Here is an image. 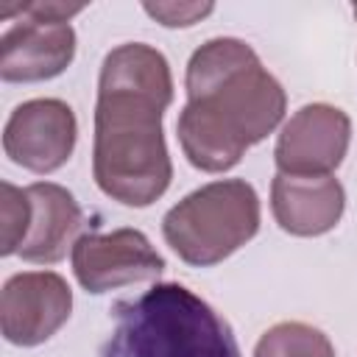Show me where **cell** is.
<instances>
[{"label": "cell", "mask_w": 357, "mask_h": 357, "mask_svg": "<svg viewBox=\"0 0 357 357\" xmlns=\"http://www.w3.org/2000/svg\"><path fill=\"white\" fill-rule=\"evenodd\" d=\"M173 103L167 59L142 42L106 53L98 78L92 176L123 206H148L173 178L162 117Z\"/></svg>", "instance_id": "6da1fadb"}, {"label": "cell", "mask_w": 357, "mask_h": 357, "mask_svg": "<svg viewBox=\"0 0 357 357\" xmlns=\"http://www.w3.org/2000/svg\"><path fill=\"white\" fill-rule=\"evenodd\" d=\"M187 103L176 134L187 162L204 173L231 170L284 117L287 95L259 61L257 50L234 36L204 42L187 64Z\"/></svg>", "instance_id": "7a4b0ae2"}, {"label": "cell", "mask_w": 357, "mask_h": 357, "mask_svg": "<svg viewBox=\"0 0 357 357\" xmlns=\"http://www.w3.org/2000/svg\"><path fill=\"white\" fill-rule=\"evenodd\" d=\"M100 357H240V346L201 296L178 282H156L114 304V329Z\"/></svg>", "instance_id": "3957f363"}, {"label": "cell", "mask_w": 357, "mask_h": 357, "mask_svg": "<svg viewBox=\"0 0 357 357\" xmlns=\"http://www.w3.org/2000/svg\"><path fill=\"white\" fill-rule=\"evenodd\" d=\"M259 231V195L245 178L209 181L184 195L162 220L167 245L195 268L231 257Z\"/></svg>", "instance_id": "277c9868"}, {"label": "cell", "mask_w": 357, "mask_h": 357, "mask_svg": "<svg viewBox=\"0 0 357 357\" xmlns=\"http://www.w3.org/2000/svg\"><path fill=\"white\" fill-rule=\"evenodd\" d=\"M22 20L0 36V78L8 84H33L61 75L75 56V31L70 17L84 6L22 3Z\"/></svg>", "instance_id": "5b68a950"}, {"label": "cell", "mask_w": 357, "mask_h": 357, "mask_svg": "<svg viewBox=\"0 0 357 357\" xmlns=\"http://www.w3.org/2000/svg\"><path fill=\"white\" fill-rule=\"evenodd\" d=\"M165 271V257L139 229L81 234L73 245V273L86 293H109L134 282H153Z\"/></svg>", "instance_id": "8992f818"}, {"label": "cell", "mask_w": 357, "mask_h": 357, "mask_svg": "<svg viewBox=\"0 0 357 357\" xmlns=\"http://www.w3.org/2000/svg\"><path fill=\"white\" fill-rule=\"evenodd\" d=\"M351 142V120L332 103H307L282 126L273 162L284 176H332Z\"/></svg>", "instance_id": "52a82bcc"}, {"label": "cell", "mask_w": 357, "mask_h": 357, "mask_svg": "<svg viewBox=\"0 0 357 357\" xmlns=\"http://www.w3.org/2000/svg\"><path fill=\"white\" fill-rule=\"evenodd\" d=\"M75 137L78 123L70 103L59 98H33L8 114L3 151L14 165L31 173H53L73 156Z\"/></svg>", "instance_id": "ba28073f"}, {"label": "cell", "mask_w": 357, "mask_h": 357, "mask_svg": "<svg viewBox=\"0 0 357 357\" xmlns=\"http://www.w3.org/2000/svg\"><path fill=\"white\" fill-rule=\"evenodd\" d=\"M73 312V290L53 271L14 273L0 293V329L14 346H39L53 337Z\"/></svg>", "instance_id": "9c48e42d"}, {"label": "cell", "mask_w": 357, "mask_h": 357, "mask_svg": "<svg viewBox=\"0 0 357 357\" xmlns=\"http://www.w3.org/2000/svg\"><path fill=\"white\" fill-rule=\"evenodd\" d=\"M346 209V190L335 176H284L271 181V212L282 231L318 237L332 231Z\"/></svg>", "instance_id": "30bf717a"}, {"label": "cell", "mask_w": 357, "mask_h": 357, "mask_svg": "<svg viewBox=\"0 0 357 357\" xmlns=\"http://www.w3.org/2000/svg\"><path fill=\"white\" fill-rule=\"evenodd\" d=\"M31 204L28 234L20 245V257L36 265H53L67 257V248L78 243L84 212L75 195L53 181H36L25 187Z\"/></svg>", "instance_id": "8fae6325"}, {"label": "cell", "mask_w": 357, "mask_h": 357, "mask_svg": "<svg viewBox=\"0 0 357 357\" xmlns=\"http://www.w3.org/2000/svg\"><path fill=\"white\" fill-rule=\"evenodd\" d=\"M254 357H335V346L310 324L282 321L257 340Z\"/></svg>", "instance_id": "7c38bea8"}, {"label": "cell", "mask_w": 357, "mask_h": 357, "mask_svg": "<svg viewBox=\"0 0 357 357\" xmlns=\"http://www.w3.org/2000/svg\"><path fill=\"white\" fill-rule=\"evenodd\" d=\"M3 245L0 254H17L25 234H28V223H31V204L25 195V187H14L11 181H3Z\"/></svg>", "instance_id": "4fadbf2b"}, {"label": "cell", "mask_w": 357, "mask_h": 357, "mask_svg": "<svg viewBox=\"0 0 357 357\" xmlns=\"http://www.w3.org/2000/svg\"><path fill=\"white\" fill-rule=\"evenodd\" d=\"M145 14L167 28H187L215 11L212 3H145Z\"/></svg>", "instance_id": "5bb4252c"}, {"label": "cell", "mask_w": 357, "mask_h": 357, "mask_svg": "<svg viewBox=\"0 0 357 357\" xmlns=\"http://www.w3.org/2000/svg\"><path fill=\"white\" fill-rule=\"evenodd\" d=\"M351 11H354V20H357V3H354V8H351Z\"/></svg>", "instance_id": "9a60e30c"}]
</instances>
